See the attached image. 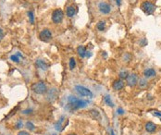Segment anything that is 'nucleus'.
I'll list each match as a JSON object with an SVG mask.
<instances>
[{
  "label": "nucleus",
  "mask_w": 161,
  "mask_h": 135,
  "mask_svg": "<svg viewBox=\"0 0 161 135\" xmlns=\"http://www.w3.org/2000/svg\"><path fill=\"white\" fill-rule=\"evenodd\" d=\"M68 103L69 106L71 108V109H79V108H84L86 106V105L88 104L87 101L81 100V99L77 98L74 95H69L68 97Z\"/></svg>",
  "instance_id": "1"
},
{
  "label": "nucleus",
  "mask_w": 161,
  "mask_h": 135,
  "mask_svg": "<svg viewBox=\"0 0 161 135\" xmlns=\"http://www.w3.org/2000/svg\"><path fill=\"white\" fill-rule=\"evenodd\" d=\"M32 90L37 94H45L47 93V87L44 82H35L32 85Z\"/></svg>",
  "instance_id": "2"
},
{
  "label": "nucleus",
  "mask_w": 161,
  "mask_h": 135,
  "mask_svg": "<svg viewBox=\"0 0 161 135\" xmlns=\"http://www.w3.org/2000/svg\"><path fill=\"white\" fill-rule=\"evenodd\" d=\"M141 9L146 15H151L155 12L156 6L153 3L149 1H144L142 5H141Z\"/></svg>",
  "instance_id": "3"
},
{
  "label": "nucleus",
  "mask_w": 161,
  "mask_h": 135,
  "mask_svg": "<svg viewBox=\"0 0 161 135\" xmlns=\"http://www.w3.org/2000/svg\"><path fill=\"white\" fill-rule=\"evenodd\" d=\"M63 18H64V13L62 9H57L53 11L52 13V21L54 23H56V24H58V23H60L62 21H63Z\"/></svg>",
  "instance_id": "4"
},
{
  "label": "nucleus",
  "mask_w": 161,
  "mask_h": 135,
  "mask_svg": "<svg viewBox=\"0 0 161 135\" xmlns=\"http://www.w3.org/2000/svg\"><path fill=\"white\" fill-rule=\"evenodd\" d=\"M75 89L81 95H82V96H85V97H88V98L93 97V93L91 92V90H89L88 88H86V87H84V86L77 85L75 87Z\"/></svg>",
  "instance_id": "5"
},
{
  "label": "nucleus",
  "mask_w": 161,
  "mask_h": 135,
  "mask_svg": "<svg viewBox=\"0 0 161 135\" xmlns=\"http://www.w3.org/2000/svg\"><path fill=\"white\" fill-rule=\"evenodd\" d=\"M39 38H40L41 41L47 43L52 39V33H51V31L48 29H44L39 33Z\"/></svg>",
  "instance_id": "6"
},
{
  "label": "nucleus",
  "mask_w": 161,
  "mask_h": 135,
  "mask_svg": "<svg viewBox=\"0 0 161 135\" xmlns=\"http://www.w3.org/2000/svg\"><path fill=\"white\" fill-rule=\"evenodd\" d=\"M126 82H127V85L130 87L136 86L137 83H138V78H137L136 74H134V73L129 74L128 77L126 78Z\"/></svg>",
  "instance_id": "7"
},
{
  "label": "nucleus",
  "mask_w": 161,
  "mask_h": 135,
  "mask_svg": "<svg viewBox=\"0 0 161 135\" xmlns=\"http://www.w3.org/2000/svg\"><path fill=\"white\" fill-rule=\"evenodd\" d=\"M98 9H99V11L101 13L108 14L111 11V6L107 2H100L99 5H98Z\"/></svg>",
  "instance_id": "8"
},
{
  "label": "nucleus",
  "mask_w": 161,
  "mask_h": 135,
  "mask_svg": "<svg viewBox=\"0 0 161 135\" xmlns=\"http://www.w3.org/2000/svg\"><path fill=\"white\" fill-rule=\"evenodd\" d=\"M156 128H158V126H156V124H155L154 122H151V121H148L145 123L144 125V129L145 130H146L147 132L149 133H153L155 132L156 130Z\"/></svg>",
  "instance_id": "9"
},
{
  "label": "nucleus",
  "mask_w": 161,
  "mask_h": 135,
  "mask_svg": "<svg viewBox=\"0 0 161 135\" xmlns=\"http://www.w3.org/2000/svg\"><path fill=\"white\" fill-rule=\"evenodd\" d=\"M112 87H113L114 90L120 91V90H121L124 87V82H123L122 80H121V79H119V80H116L115 82H113Z\"/></svg>",
  "instance_id": "10"
},
{
  "label": "nucleus",
  "mask_w": 161,
  "mask_h": 135,
  "mask_svg": "<svg viewBox=\"0 0 161 135\" xmlns=\"http://www.w3.org/2000/svg\"><path fill=\"white\" fill-rule=\"evenodd\" d=\"M35 65H36L39 68V69H41L43 70H46L48 69L47 63L43 60V59H37L36 62H35Z\"/></svg>",
  "instance_id": "11"
},
{
  "label": "nucleus",
  "mask_w": 161,
  "mask_h": 135,
  "mask_svg": "<svg viewBox=\"0 0 161 135\" xmlns=\"http://www.w3.org/2000/svg\"><path fill=\"white\" fill-rule=\"evenodd\" d=\"M77 12V9H76V7H74V6H69L68 7H67V10H66V14L68 17L69 18H72L73 16H75Z\"/></svg>",
  "instance_id": "12"
},
{
  "label": "nucleus",
  "mask_w": 161,
  "mask_h": 135,
  "mask_svg": "<svg viewBox=\"0 0 161 135\" xmlns=\"http://www.w3.org/2000/svg\"><path fill=\"white\" fill-rule=\"evenodd\" d=\"M156 70L154 69H146L144 71V77L145 78H153V77H155L156 76Z\"/></svg>",
  "instance_id": "13"
},
{
  "label": "nucleus",
  "mask_w": 161,
  "mask_h": 135,
  "mask_svg": "<svg viewBox=\"0 0 161 135\" xmlns=\"http://www.w3.org/2000/svg\"><path fill=\"white\" fill-rule=\"evenodd\" d=\"M65 120V117H61V118L59 120H58L57 123H56V125H55V127H56V130H62L64 128V126H63V121Z\"/></svg>",
  "instance_id": "14"
},
{
  "label": "nucleus",
  "mask_w": 161,
  "mask_h": 135,
  "mask_svg": "<svg viewBox=\"0 0 161 135\" xmlns=\"http://www.w3.org/2000/svg\"><path fill=\"white\" fill-rule=\"evenodd\" d=\"M77 53H78V55H79L81 57H82V58L85 57V55H86V49H85V47L82 46V45H80V46L77 48Z\"/></svg>",
  "instance_id": "15"
},
{
  "label": "nucleus",
  "mask_w": 161,
  "mask_h": 135,
  "mask_svg": "<svg viewBox=\"0 0 161 135\" xmlns=\"http://www.w3.org/2000/svg\"><path fill=\"white\" fill-rule=\"evenodd\" d=\"M57 96V91L56 89H52L48 92V97L51 98V101H54Z\"/></svg>",
  "instance_id": "16"
},
{
  "label": "nucleus",
  "mask_w": 161,
  "mask_h": 135,
  "mask_svg": "<svg viewBox=\"0 0 161 135\" xmlns=\"http://www.w3.org/2000/svg\"><path fill=\"white\" fill-rule=\"evenodd\" d=\"M90 115H91V117L94 118V120H98V118H100V114L96 109L90 110Z\"/></svg>",
  "instance_id": "17"
},
{
  "label": "nucleus",
  "mask_w": 161,
  "mask_h": 135,
  "mask_svg": "<svg viewBox=\"0 0 161 135\" xmlns=\"http://www.w3.org/2000/svg\"><path fill=\"white\" fill-rule=\"evenodd\" d=\"M105 28H106V23L105 21H99L96 24V29L98 31H103L105 30Z\"/></svg>",
  "instance_id": "18"
},
{
  "label": "nucleus",
  "mask_w": 161,
  "mask_h": 135,
  "mask_svg": "<svg viewBox=\"0 0 161 135\" xmlns=\"http://www.w3.org/2000/svg\"><path fill=\"white\" fill-rule=\"evenodd\" d=\"M138 83H139V86L141 87V88H144V87L147 86L148 82H147L146 79H140Z\"/></svg>",
  "instance_id": "19"
},
{
  "label": "nucleus",
  "mask_w": 161,
  "mask_h": 135,
  "mask_svg": "<svg viewBox=\"0 0 161 135\" xmlns=\"http://www.w3.org/2000/svg\"><path fill=\"white\" fill-rule=\"evenodd\" d=\"M119 75H120V78L121 79V80H124V79H126L128 77L129 73H128V71H126V70H122V71H120Z\"/></svg>",
  "instance_id": "20"
},
{
  "label": "nucleus",
  "mask_w": 161,
  "mask_h": 135,
  "mask_svg": "<svg viewBox=\"0 0 161 135\" xmlns=\"http://www.w3.org/2000/svg\"><path fill=\"white\" fill-rule=\"evenodd\" d=\"M104 100H105V102L107 103V105L108 106H114V104L112 103V101H111V99H110V97L108 96V95H107V96H105V98H104Z\"/></svg>",
  "instance_id": "21"
},
{
  "label": "nucleus",
  "mask_w": 161,
  "mask_h": 135,
  "mask_svg": "<svg viewBox=\"0 0 161 135\" xmlns=\"http://www.w3.org/2000/svg\"><path fill=\"white\" fill-rule=\"evenodd\" d=\"M75 67H76V61H75V58H74V57H71V58H70V60H69V68H70V70H73Z\"/></svg>",
  "instance_id": "22"
},
{
  "label": "nucleus",
  "mask_w": 161,
  "mask_h": 135,
  "mask_svg": "<svg viewBox=\"0 0 161 135\" xmlns=\"http://www.w3.org/2000/svg\"><path fill=\"white\" fill-rule=\"evenodd\" d=\"M26 128L30 130H34V125L31 121H28L26 123Z\"/></svg>",
  "instance_id": "23"
},
{
  "label": "nucleus",
  "mask_w": 161,
  "mask_h": 135,
  "mask_svg": "<svg viewBox=\"0 0 161 135\" xmlns=\"http://www.w3.org/2000/svg\"><path fill=\"white\" fill-rule=\"evenodd\" d=\"M28 16H29V18H30L31 23H33L34 22V16H33V11H29V12H28Z\"/></svg>",
  "instance_id": "24"
},
{
  "label": "nucleus",
  "mask_w": 161,
  "mask_h": 135,
  "mask_svg": "<svg viewBox=\"0 0 161 135\" xmlns=\"http://www.w3.org/2000/svg\"><path fill=\"white\" fill-rule=\"evenodd\" d=\"M10 59H11V60H12L13 62H16V63H19V58L18 55H11Z\"/></svg>",
  "instance_id": "25"
},
{
  "label": "nucleus",
  "mask_w": 161,
  "mask_h": 135,
  "mask_svg": "<svg viewBox=\"0 0 161 135\" xmlns=\"http://www.w3.org/2000/svg\"><path fill=\"white\" fill-rule=\"evenodd\" d=\"M18 135H31L28 132H26V130H21V132H19Z\"/></svg>",
  "instance_id": "26"
},
{
  "label": "nucleus",
  "mask_w": 161,
  "mask_h": 135,
  "mask_svg": "<svg viewBox=\"0 0 161 135\" xmlns=\"http://www.w3.org/2000/svg\"><path fill=\"white\" fill-rule=\"evenodd\" d=\"M140 45H142V46H144V45H147V42H146V40H145L144 38H143L142 40L140 41Z\"/></svg>",
  "instance_id": "27"
},
{
  "label": "nucleus",
  "mask_w": 161,
  "mask_h": 135,
  "mask_svg": "<svg viewBox=\"0 0 161 135\" xmlns=\"http://www.w3.org/2000/svg\"><path fill=\"white\" fill-rule=\"evenodd\" d=\"M22 127V121L21 120H19L16 124V129H21Z\"/></svg>",
  "instance_id": "28"
},
{
  "label": "nucleus",
  "mask_w": 161,
  "mask_h": 135,
  "mask_svg": "<svg viewBox=\"0 0 161 135\" xmlns=\"http://www.w3.org/2000/svg\"><path fill=\"white\" fill-rule=\"evenodd\" d=\"M4 31L2 30V28H0V42H1L3 40V38H4Z\"/></svg>",
  "instance_id": "29"
},
{
  "label": "nucleus",
  "mask_w": 161,
  "mask_h": 135,
  "mask_svg": "<svg viewBox=\"0 0 161 135\" xmlns=\"http://www.w3.org/2000/svg\"><path fill=\"white\" fill-rule=\"evenodd\" d=\"M117 112H118V114H120V115H122V114H123V112H124V111H123V109H122V108H119V109H118V111H117Z\"/></svg>",
  "instance_id": "30"
},
{
  "label": "nucleus",
  "mask_w": 161,
  "mask_h": 135,
  "mask_svg": "<svg viewBox=\"0 0 161 135\" xmlns=\"http://www.w3.org/2000/svg\"><path fill=\"white\" fill-rule=\"evenodd\" d=\"M156 116H158V117H160L161 118V112H158V111H156V112L154 113Z\"/></svg>",
  "instance_id": "31"
},
{
  "label": "nucleus",
  "mask_w": 161,
  "mask_h": 135,
  "mask_svg": "<svg viewBox=\"0 0 161 135\" xmlns=\"http://www.w3.org/2000/svg\"><path fill=\"white\" fill-rule=\"evenodd\" d=\"M16 55H18V57H22V55H21V53H19V52H18V53L16 54Z\"/></svg>",
  "instance_id": "32"
},
{
  "label": "nucleus",
  "mask_w": 161,
  "mask_h": 135,
  "mask_svg": "<svg viewBox=\"0 0 161 135\" xmlns=\"http://www.w3.org/2000/svg\"><path fill=\"white\" fill-rule=\"evenodd\" d=\"M117 1V4H118V6H120V3H121V1L120 0H116Z\"/></svg>",
  "instance_id": "33"
},
{
  "label": "nucleus",
  "mask_w": 161,
  "mask_h": 135,
  "mask_svg": "<svg viewBox=\"0 0 161 135\" xmlns=\"http://www.w3.org/2000/svg\"><path fill=\"white\" fill-rule=\"evenodd\" d=\"M68 135H77V134H75V133H69V134H68Z\"/></svg>",
  "instance_id": "34"
},
{
  "label": "nucleus",
  "mask_w": 161,
  "mask_h": 135,
  "mask_svg": "<svg viewBox=\"0 0 161 135\" xmlns=\"http://www.w3.org/2000/svg\"><path fill=\"white\" fill-rule=\"evenodd\" d=\"M111 135H115V134H114V133H113V132H111Z\"/></svg>",
  "instance_id": "35"
},
{
  "label": "nucleus",
  "mask_w": 161,
  "mask_h": 135,
  "mask_svg": "<svg viewBox=\"0 0 161 135\" xmlns=\"http://www.w3.org/2000/svg\"><path fill=\"white\" fill-rule=\"evenodd\" d=\"M52 135H57V134H56V133H54V134H52Z\"/></svg>",
  "instance_id": "36"
}]
</instances>
